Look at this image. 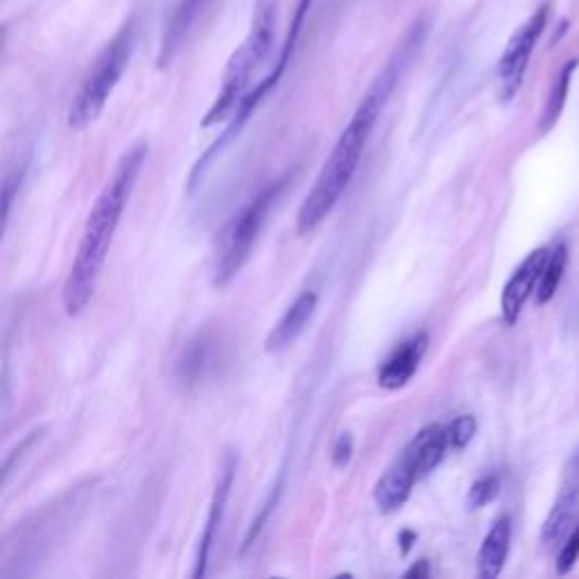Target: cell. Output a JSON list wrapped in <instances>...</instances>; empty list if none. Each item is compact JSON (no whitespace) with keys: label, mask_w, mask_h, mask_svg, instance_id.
I'll return each mask as SVG.
<instances>
[{"label":"cell","mask_w":579,"mask_h":579,"mask_svg":"<svg viewBox=\"0 0 579 579\" xmlns=\"http://www.w3.org/2000/svg\"><path fill=\"white\" fill-rule=\"evenodd\" d=\"M417 28L405 37L399 53L394 55L392 62L387 64L383 73H380L374 86H371L365 98H362L356 114L351 116L349 125L344 127V132L337 138L335 148L328 154V159L322 170H319L313 188H310V193L306 195V200L297 213L299 236H308L310 231H315L319 224L328 218V213L335 209V204L340 202L344 190L349 188L351 179L360 166L362 152L367 148L369 136L374 132L380 111H383L387 98H390L394 84L399 82L405 64L410 62L414 48L419 46L421 30Z\"/></svg>","instance_id":"1"},{"label":"cell","mask_w":579,"mask_h":579,"mask_svg":"<svg viewBox=\"0 0 579 579\" xmlns=\"http://www.w3.org/2000/svg\"><path fill=\"white\" fill-rule=\"evenodd\" d=\"M145 159H148V143L132 145L123 154V159L118 161L114 175L109 177L100 197L95 200L62 290V306L66 315H80L93 299L102 265L107 261L120 218H123L129 197L134 193L136 179L141 175Z\"/></svg>","instance_id":"2"},{"label":"cell","mask_w":579,"mask_h":579,"mask_svg":"<svg viewBox=\"0 0 579 579\" xmlns=\"http://www.w3.org/2000/svg\"><path fill=\"white\" fill-rule=\"evenodd\" d=\"M276 19H279V0H256L252 28H249L247 39L240 43V48L231 55L227 68H224L222 89L211 109L206 111L202 127H213L224 123V120H231L238 107L243 105L252 75L272 53Z\"/></svg>","instance_id":"3"},{"label":"cell","mask_w":579,"mask_h":579,"mask_svg":"<svg viewBox=\"0 0 579 579\" xmlns=\"http://www.w3.org/2000/svg\"><path fill=\"white\" fill-rule=\"evenodd\" d=\"M136 41V23L127 21L123 28L118 30L114 39L107 43L100 57L95 59L89 75L82 82L80 91L71 102L68 109V127L71 129H86L91 123L100 118L105 111L111 93L120 82V77L127 71L129 59L134 53Z\"/></svg>","instance_id":"4"},{"label":"cell","mask_w":579,"mask_h":579,"mask_svg":"<svg viewBox=\"0 0 579 579\" xmlns=\"http://www.w3.org/2000/svg\"><path fill=\"white\" fill-rule=\"evenodd\" d=\"M285 184H288V179L283 177L263 188L261 193L224 227L213 263V283L218 285V288H224V285L236 279V274L243 270L245 263L249 261L256 240L261 236L267 222V215H270L272 206L279 200Z\"/></svg>","instance_id":"5"},{"label":"cell","mask_w":579,"mask_h":579,"mask_svg":"<svg viewBox=\"0 0 579 579\" xmlns=\"http://www.w3.org/2000/svg\"><path fill=\"white\" fill-rule=\"evenodd\" d=\"M548 16H550V3H543L539 10H534L530 19H527L521 28L512 34V39L507 41L505 53L498 62L500 100L503 102L514 100V95L521 91L527 64H530L534 46H537L543 30H546Z\"/></svg>","instance_id":"6"},{"label":"cell","mask_w":579,"mask_h":579,"mask_svg":"<svg viewBox=\"0 0 579 579\" xmlns=\"http://www.w3.org/2000/svg\"><path fill=\"white\" fill-rule=\"evenodd\" d=\"M550 258L548 247H539L525 258V261L516 267V272L509 276V281L500 297V308H503V319L507 326H514L521 317V310L525 301L530 299L532 290H537L543 267H546Z\"/></svg>","instance_id":"7"},{"label":"cell","mask_w":579,"mask_h":579,"mask_svg":"<svg viewBox=\"0 0 579 579\" xmlns=\"http://www.w3.org/2000/svg\"><path fill=\"white\" fill-rule=\"evenodd\" d=\"M430 344L428 333H417L401 342L399 347L392 351V356L383 362V367L378 371V385L387 392L401 390L417 374L423 356H426Z\"/></svg>","instance_id":"8"},{"label":"cell","mask_w":579,"mask_h":579,"mask_svg":"<svg viewBox=\"0 0 579 579\" xmlns=\"http://www.w3.org/2000/svg\"><path fill=\"white\" fill-rule=\"evenodd\" d=\"M233 478H236V457H227V462H224V466H222V475H220L218 485H215L213 498H211L209 516H206V527H204V532H202L200 548H197L193 577H204L206 575L209 552L213 548L215 539H218L222 518H224V512H227V500H229L231 487H233Z\"/></svg>","instance_id":"9"},{"label":"cell","mask_w":579,"mask_h":579,"mask_svg":"<svg viewBox=\"0 0 579 579\" xmlns=\"http://www.w3.org/2000/svg\"><path fill=\"white\" fill-rule=\"evenodd\" d=\"M448 451H451V444H448L446 426L430 423L410 439V444L403 448L401 455L412 466V471L417 473V478L423 480L442 464Z\"/></svg>","instance_id":"10"},{"label":"cell","mask_w":579,"mask_h":579,"mask_svg":"<svg viewBox=\"0 0 579 579\" xmlns=\"http://www.w3.org/2000/svg\"><path fill=\"white\" fill-rule=\"evenodd\" d=\"M317 292L306 290L292 301L290 308L281 315L279 322L272 326L270 335L265 340V351L267 353H281L285 349H290L292 344L297 342V337L306 331V326L313 319L317 310Z\"/></svg>","instance_id":"11"},{"label":"cell","mask_w":579,"mask_h":579,"mask_svg":"<svg viewBox=\"0 0 579 579\" xmlns=\"http://www.w3.org/2000/svg\"><path fill=\"white\" fill-rule=\"evenodd\" d=\"M417 482H419L417 473L412 471V466L405 462V457L401 455L399 460L383 473V478H380L374 487V500L380 512L383 514L399 512V509L408 503L412 487L417 485Z\"/></svg>","instance_id":"12"},{"label":"cell","mask_w":579,"mask_h":579,"mask_svg":"<svg viewBox=\"0 0 579 579\" xmlns=\"http://www.w3.org/2000/svg\"><path fill=\"white\" fill-rule=\"evenodd\" d=\"M209 3L211 0H177V5L172 7L166 30H163V37H161L159 68H166L172 62V57L177 55L181 43L186 41L188 32L193 30L197 16L206 10V5Z\"/></svg>","instance_id":"13"},{"label":"cell","mask_w":579,"mask_h":579,"mask_svg":"<svg viewBox=\"0 0 579 579\" xmlns=\"http://www.w3.org/2000/svg\"><path fill=\"white\" fill-rule=\"evenodd\" d=\"M509 543H512V518L500 516L491 525L478 552V575L482 579H496L503 573L509 555Z\"/></svg>","instance_id":"14"},{"label":"cell","mask_w":579,"mask_h":579,"mask_svg":"<svg viewBox=\"0 0 579 579\" xmlns=\"http://www.w3.org/2000/svg\"><path fill=\"white\" fill-rule=\"evenodd\" d=\"M577 505H579V487L577 485L561 491L557 503L552 505V509H550L546 523H543V530H541L543 543H552V541L561 539V534H564L570 527V523H573V518L577 514Z\"/></svg>","instance_id":"15"},{"label":"cell","mask_w":579,"mask_h":579,"mask_svg":"<svg viewBox=\"0 0 579 579\" xmlns=\"http://www.w3.org/2000/svg\"><path fill=\"white\" fill-rule=\"evenodd\" d=\"M577 64H579V59H570V62H566L564 68H561L557 82L552 84V89L548 93V100H546V107H543V114H541V123H539L543 132L555 125L561 116V111H564L566 100H568V91H570V80H573V73H575Z\"/></svg>","instance_id":"16"},{"label":"cell","mask_w":579,"mask_h":579,"mask_svg":"<svg viewBox=\"0 0 579 579\" xmlns=\"http://www.w3.org/2000/svg\"><path fill=\"white\" fill-rule=\"evenodd\" d=\"M313 3H315V0H297L295 16H292L288 37H285V43H283V48H281V53H279V59H276V64H274L272 71L267 73L276 84H279L281 75L285 73V68H288L292 55H295V48H297V43H299L301 32H304L308 12H310V7H313Z\"/></svg>","instance_id":"17"},{"label":"cell","mask_w":579,"mask_h":579,"mask_svg":"<svg viewBox=\"0 0 579 579\" xmlns=\"http://www.w3.org/2000/svg\"><path fill=\"white\" fill-rule=\"evenodd\" d=\"M566 263H568V247L557 245L550 252V258H548L546 267H543L541 279L537 285V304L539 306L548 304V301L555 297L561 276H564V270H566Z\"/></svg>","instance_id":"18"},{"label":"cell","mask_w":579,"mask_h":579,"mask_svg":"<svg viewBox=\"0 0 579 579\" xmlns=\"http://www.w3.org/2000/svg\"><path fill=\"white\" fill-rule=\"evenodd\" d=\"M211 365V349H209V342L200 337V340H195L190 347L186 349L184 358L179 362V374L184 376L186 380H197L204 376L206 367Z\"/></svg>","instance_id":"19"},{"label":"cell","mask_w":579,"mask_h":579,"mask_svg":"<svg viewBox=\"0 0 579 579\" xmlns=\"http://www.w3.org/2000/svg\"><path fill=\"white\" fill-rule=\"evenodd\" d=\"M475 430H478V421H475V417H471V414H462V417H457L451 426H446L451 451H464L475 437Z\"/></svg>","instance_id":"20"},{"label":"cell","mask_w":579,"mask_h":579,"mask_svg":"<svg viewBox=\"0 0 579 579\" xmlns=\"http://www.w3.org/2000/svg\"><path fill=\"white\" fill-rule=\"evenodd\" d=\"M500 491V480L496 475H485V478L475 480L471 489H469V496H466V503H469L471 509H480L489 505L491 500L498 496Z\"/></svg>","instance_id":"21"},{"label":"cell","mask_w":579,"mask_h":579,"mask_svg":"<svg viewBox=\"0 0 579 579\" xmlns=\"http://www.w3.org/2000/svg\"><path fill=\"white\" fill-rule=\"evenodd\" d=\"M579 559V525L570 534V539L564 543V548H561L559 557H557V573L559 575H566L573 570V566L577 564Z\"/></svg>","instance_id":"22"},{"label":"cell","mask_w":579,"mask_h":579,"mask_svg":"<svg viewBox=\"0 0 579 579\" xmlns=\"http://www.w3.org/2000/svg\"><path fill=\"white\" fill-rule=\"evenodd\" d=\"M23 175H25V168H21V170L16 168V170L10 172V175L5 177V184H3V218H5V224H7V218H10L12 202H14L16 193H19Z\"/></svg>","instance_id":"23"},{"label":"cell","mask_w":579,"mask_h":579,"mask_svg":"<svg viewBox=\"0 0 579 579\" xmlns=\"http://www.w3.org/2000/svg\"><path fill=\"white\" fill-rule=\"evenodd\" d=\"M351 455H353V439L344 432L333 446V464L337 469H344V466L351 462Z\"/></svg>","instance_id":"24"},{"label":"cell","mask_w":579,"mask_h":579,"mask_svg":"<svg viewBox=\"0 0 579 579\" xmlns=\"http://www.w3.org/2000/svg\"><path fill=\"white\" fill-rule=\"evenodd\" d=\"M430 575V566H428V559H419L417 564H412V568H408L405 570V575L403 577H408V579H412V577H417V579H421V577H428Z\"/></svg>","instance_id":"25"},{"label":"cell","mask_w":579,"mask_h":579,"mask_svg":"<svg viewBox=\"0 0 579 579\" xmlns=\"http://www.w3.org/2000/svg\"><path fill=\"white\" fill-rule=\"evenodd\" d=\"M412 539H414L412 532H403V537H401V541H403V552L410 550V541H412Z\"/></svg>","instance_id":"26"}]
</instances>
